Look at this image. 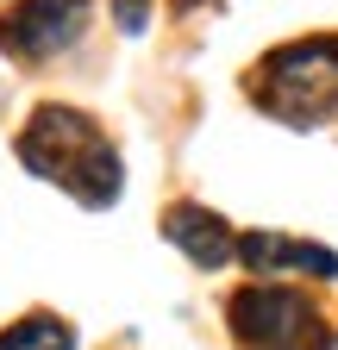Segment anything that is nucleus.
Returning a JSON list of instances; mask_svg holds the SVG:
<instances>
[{
    "mask_svg": "<svg viewBox=\"0 0 338 350\" xmlns=\"http://www.w3.org/2000/svg\"><path fill=\"white\" fill-rule=\"evenodd\" d=\"M19 157L51 175V182L75 188L88 206H107L119 200V157L101 144V131L81 119V113H63V107H44L31 119V131L19 138Z\"/></svg>",
    "mask_w": 338,
    "mask_h": 350,
    "instance_id": "obj_1",
    "label": "nucleus"
},
{
    "mask_svg": "<svg viewBox=\"0 0 338 350\" xmlns=\"http://www.w3.org/2000/svg\"><path fill=\"white\" fill-rule=\"evenodd\" d=\"M270 107L282 119H320L338 107V38H320V44H288V51L270 57Z\"/></svg>",
    "mask_w": 338,
    "mask_h": 350,
    "instance_id": "obj_2",
    "label": "nucleus"
},
{
    "mask_svg": "<svg viewBox=\"0 0 338 350\" xmlns=\"http://www.w3.org/2000/svg\"><path fill=\"white\" fill-rule=\"evenodd\" d=\"M232 325L257 350H332V332H320L313 306L288 288H244L232 300Z\"/></svg>",
    "mask_w": 338,
    "mask_h": 350,
    "instance_id": "obj_3",
    "label": "nucleus"
},
{
    "mask_svg": "<svg viewBox=\"0 0 338 350\" xmlns=\"http://www.w3.org/2000/svg\"><path fill=\"white\" fill-rule=\"evenodd\" d=\"M81 19H88V0H31L13 19V44L19 51H57L81 31Z\"/></svg>",
    "mask_w": 338,
    "mask_h": 350,
    "instance_id": "obj_4",
    "label": "nucleus"
},
{
    "mask_svg": "<svg viewBox=\"0 0 338 350\" xmlns=\"http://www.w3.org/2000/svg\"><path fill=\"white\" fill-rule=\"evenodd\" d=\"M238 256H244L257 275H270V269H313V275H338V256H332V250H320V244H288V238H270V232L244 238V244H238Z\"/></svg>",
    "mask_w": 338,
    "mask_h": 350,
    "instance_id": "obj_5",
    "label": "nucleus"
},
{
    "mask_svg": "<svg viewBox=\"0 0 338 350\" xmlns=\"http://www.w3.org/2000/svg\"><path fill=\"white\" fill-rule=\"evenodd\" d=\"M163 232H169V244H182V250L200 262V269H220V262L232 256V238H226V226H220L213 213H200V206H176Z\"/></svg>",
    "mask_w": 338,
    "mask_h": 350,
    "instance_id": "obj_6",
    "label": "nucleus"
},
{
    "mask_svg": "<svg viewBox=\"0 0 338 350\" xmlns=\"http://www.w3.org/2000/svg\"><path fill=\"white\" fill-rule=\"evenodd\" d=\"M0 350H75V338H69L63 319H25L0 338Z\"/></svg>",
    "mask_w": 338,
    "mask_h": 350,
    "instance_id": "obj_7",
    "label": "nucleus"
},
{
    "mask_svg": "<svg viewBox=\"0 0 338 350\" xmlns=\"http://www.w3.org/2000/svg\"><path fill=\"white\" fill-rule=\"evenodd\" d=\"M119 19H125V31H138L144 25V0H119Z\"/></svg>",
    "mask_w": 338,
    "mask_h": 350,
    "instance_id": "obj_8",
    "label": "nucleus"
}]
</instances>
